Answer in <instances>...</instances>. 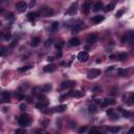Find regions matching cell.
<instances>
[{"instance_id": "obj_25", "label": "cell", "mask_w": 134, "mask_h": 134, "mask_svg": "<svg viewBox=\"0 0 134 134\" xmlns=\"http://www.w3.org/2000/svg\"><path fill=\"white\" fill-rule=\"evenodd\" d=\"M113 9H114V3H110V4H108V5H106V7H105L104 11L106 12V13H108V12L112 11Z\"/></svg>"}, {"instance_id": "obj_43", "label": "cell", "mask_w": 134, "mask_h": 134, "mask_svg": "<svg viewBox=\"0 0 134 134\" xmlns=\"http://www.w3.org/2000/svg\"><path fill=\"white\" fill-rule=\"evenodd\" d=\"M129 133H130V134H132V133H134V127H133V128H131V129L129 130Z\"/></svg>"}, {"instance_id": "obj_28", "label": "cell", "mask_w": 134, "mask_h": 134, "mask_svg": "<svg viewBox=\"0 0 134 134\" xmlns=\"http://www.w3.org/2000/svg\"><path fill=\"white\" fill-rule=\"evenodd\" d=\"M50 90H51V86L49 84H46V85H44L42 87V91L43 92H47V91H50Z\"/></svg>"}, {"instance_id": "obj_22", "label": "cell", "mask_w": 134, "mask_h": 134, "mask_svg": "<svg viewBox=\"0 0 134 134\" xmlns=\"http://www.w3.org/2000/svg\"><path fill=\"white\" fill-rule=\"evenodd\" d=\"M109 104H114V100H108V98H106V100H103L101 106L105 107V106H107V105H109Z\"/></svg>"}, {"instance_id": "obj_29", "label": "cell", "mask_w": 134, "mask_h": 134, "mask_svg": "<svg viewBox=\"0 0 134 134\" xmlns=\"http://www.w3.org/2000/svg\"><path fill=\"white\" fill-rule=\"evenodd\" d=\"M117 72H118V74L120 75V77H126V74H127V70H126V69H121V68L118 69Z\"/></svg>"}, {"instance_id": "obj_5", "label": "cell", "mask_w": 134, "mask_h": 134, "mask_svg": "<svg viewBox=\"0 0 134 134\" xmlns=\"http://www.w3.org/2000/svg\"><path fill=\"white\" fill-rule=\"evenodd\" d=\"M78 60L80 62H87L89 60V55H88V52H86V51H81L79 52V55H78Z\"/></svg>"}, {"instance_id": "obj_40", "label": "cell", "mask_w": 134, "mask_h": 134, "mask_svg": "<svg viewBox=\"0 0 134 134\" xmlns=\"http://www.w3.org/2000/svg\"><path fill=\"white\" fill-rule=\"evenodd\" d=\"M113 113H114V112H113V110H112V109H108V110H107V114H108L109 116H111Z\"/></svg>"}, {"instance_id": "obj_34", "label": "cell", "mask_w": 134, "mask_h": 134, "mask_svg": "<svg viewBox=\"0 0 134 134\" xmlns=\"http://www.w3.org/2000/svg\"><path fill=\"white\" fill-rule=\"evenodd\" d=\"M64 45V43H63V41H61L60 43H58V44H56V48L57 49H59V50H61V48H62V46Z\"/></svg>"}, {"instance_id": "obj_41", "label": "cell", "mask_w": 134, "mask_h": 134, "mask_svg": "<svg viewBox=\"0 0 134 134\" xmlns=\"http://www.w3.org/2000/svg\"><path fill=\"white\" fill-rule=\"evenodd\" d=\"M19 108H20V110H25L26 109V105L25 104H21L19 106Z\"/></svg>"}, {"instance_id": "obj_3", "label": "cell", "mask_w": 134, "mask_h": 134, "mask_svg": "<svg viewBox=\"0 0 134 134\" xmlns=\"http://www.w3.org/2000/svg\"><path fill=\"white\" fill-rule=\"evenodd\" d=\"M66 109H67V106H66V105H60V106H58V107H55V108H52L51 110H48V111H44V112H45V113L63 112V111H65Z\"/></svg>"}, {"instance_id": "obj_19", "label": "cell", "mask_w": 134, "mask_h": 134, "mask_svg": "<svg viewBox=\"0 0 134 134\" xmlns=\"http://www.w3.org/2000/svg\"><path fill=\"white\" fill-rule=\"evenodd\" d=\"M40 42H41L40 38L36 37V38H34V39H33V41H32V43H31V45L33 46V47H37V46L40 44Z\"/></svg>"}, {"instance_id": "obj_7", "label": "cell", "mask_w": 134, "mask_h": 134, "mask_svg": "<svg viewBox=\"0 0 134 134\" xmlns=\"http://www.w3.org/2000/svg\"><path fill=\"white\" fill-rule=\"evenodd\" d=\"M16 9H17V11H18L19 13H23V12L26 11L27 4H26L24 1H19L18 3L16 4Z\"/></svg>"}, {"instance_id": "obj_37", "label": "cell", "mask_w": 134, "mask_h": 134, "mask_svg": "<svg viewBox=\"0 0 134 134\" xmlns=\"http://www.w3.org/2000/svg\"><path fill=\"white\" fill-rule=\"evenodd\" d=\"M51 42H52V41H51V40H50V39H48V40H46V42L44 43V46H45V47H48V46H49V45H51Z\"/></svg>"}, {"instance_id": "obj_27", "label": "cell", "mask_w": 134, "mask_h": 134, "mask_svg": "<svg viewBox=\"0 0 134 134\" xmlns=\"http://www.w3.org/2000/svg\"><path fill=\"white\" fill-rule=\"evenodd\" d=\"M31 68H32L31 65H28V66H23V67H20V68L18 69V71H19V72H24V71H27L28 69H31Z\"/></svg>"}, {"instance_id": "obj_17", "label": "cell", "mask_w": 134, "mask_h": 134, "mask_svg": "<svg viewBox=\"0 0 134 134\" xmlns=\"http://www.w3.org/2000/svg\"><path fill=\"white\" fill-rule=\"evenodd\" d=\"M128 58V55L126 54V52H120V54H118V55H116V59H117L118 61H124V60H126Z\"/></svg>"}, {"instance_id": "obj_30", "label": "cell", "mask_w": 134, "mask_h": 134, "mask_svg": "<svg viewBox=\"0 0 134 134\" xmlns=\"http://www.w3.org/2000/svg\"><path fill=\"white\" fill-rule=\"evenodd\" d=\"M119 110H120V111L121 112H123V115L125 116V117H131V116H132V113H130V112H128V111H123V110H121V108H118Z\"/></svg>"}, {"instance_id": "obj_10", "label": "cell", "mask_w": 134, "mask_h": 134, "mask_svg": "<svg viewBox=\"0 0 134 134\" xmlns=\"http://www.w3.org/2000/svg\"><path fill=\"white\" fill-rule=\"evenodd\" d=\"M84 94H85V92L80 91V90H75V91H70L69 92V95H71L73 97H77V98H80V97L84 96Z\"/></svg>"}, {"instance_id": "obj_4", "label": "cell", "mask_w": 134, "mask_h": 134, "mask_svg": "<svg viewBox=\"0 0 134 134\" xmlns=\"http://www.w3.org/2000/svg\"><path fill=\"white\" fill-rule=\"evenodd\" d=\"M124 41L127 43H134V31H129L126 34Z\"/></svg>"}, {"instance_id": "obj_33", "label": "cell", "mask_w": 134, "mask_h": 134, "mask_svg": "<svg viewBox=\"0 0 134 134\" xmlns=\"http://www.w3.org/2000/svg\"><path fill=\"white\" fill-rule=\"evenodd\" d=\"M25 100L28 102V103H32L34 101V96L33 95H26L25 96Z\"/></svg>"}, {"instance_id": "obj_38", "label": "cell", "mask_w": 134, "mask_h": 134, "mask_svg": "<svg viewBox=\"0 0 134 134\" xmlns=\"http://www.w3.org/2000/svg\"><path fill=\"white\" fill-rule=\"evenodd\" d=\"M11 37H12L11 33H8V34L4 36V40H7V41H8V40H10V39H11Z\"/></svg>"}, {"instance_id": "obj_18", "label": "cell", "mask_w": 134, "mask_h": 134, "mask_svg": "<svg viewBox=\"0 0 134 134\" xmlns=\"http://www.w3.org/2000/svg\"><path fill=\"white\" fill-rule=\"evenodd\" d=\"M56 69V66L55 65H52V64H50V65H47V66H45L43 70L45 72H52Z\"/></svg>"}, {"instance_id": "obj_32", "label": "cell", "mask_w": 134, "mask_h": 134, "mask_svg": "<svg viewBox=\"0 0 134 134\" xmlns=\"http://www.w3.org/2000/svg\"><path fill=\"white\" fill-rule=\"evenodd\" d=\"M129 101H130V102H127L128 105H133V104H134V92L131 94V96H130V98H129Z\"/></svg>"}, {"instance_id": "obj_26", "label": "cell", "mask_w": 134, "mask_h": 134, "mask_svg": "<svg viewBox=\"0 0 134 134\" xmlns=\"http://www.w3.org/2000/svg\"><path fill=\"white\" fill-rule=\"evenodd\" d=\"M38 98H39V102H40V103H42V104H48V102H47V98H46L44 95L39 94Z\"/></svg>"}, {"instance_id": "obj_23", "label": "cell", "mask_w": 134, "mask_h": 134, "mask_svg": "<svg viewBox=\"0 0 134 134\" xmlns=\"http://www.w3.org/2000/svg\"><path fill=\"white\" fill-rule=\"evenodd\" d=\"M88 109H89V111H90V112H92V113L96 112V111H97V107H96L95 103H94V104H90L89 106H88Z\"/></svg>"}, {"instance_id": "obj_15", "label": "cell", "mask_w": 134, "mask_h": 134, "mask_svg": "<svg viewBox=\"0 0 134 134\" xmlns=\"http://www.w3.org/2000/svg\"><path fill=\"white\" fill-rule=\"evenodd\" d=\"M89 11H90V2L89 1H86L83 4V13L84 14H88Z\"/></svg>"}, {"instance_id": "obj_45", "label": "cell", "mask_w": 134, "mask_h": 134, "mask_svg": "<svg viewBox=\"0 0 134 134\" xmlns=\"http://www.w3.org/2000/svg\"><path fill=\"white\" fill-rule=\"evenodd\" d=\"M47 60H48V61H52V60H54V58H50V57H49Z\"/></svg>"}, {"instance_id": "obj_8", "label": "cell", "mask_w": 134, "mask_h": 134, "mask_svg": "<svg viewBox=\"0 0 134 134\" xmlns=\"http://www.w3.org/2000/svg\"><path fill=\"white\" fill-rule=\"evenodd\" d=\"M75 85V82L74 81H65L61 84V88L62 89H70Z\"/></svg>"}, {"instance_id": "obj_1", "label": "cell", "mask_w": 134, "mask_h": 134, "mask_svg": "<svg viewBox=\"0 0 134 134\" xmlns=\"http://www.w3.org/2000/svg\"><path fill=\"white\" fill-rule=\"evenodd\" d=\"M18 124L20 127L22 128H25L27 127L28 125L31 124V117H30V115L26 114V113H23L20 115V117L18 119Z\"/></svg>"}, {"instance_id": "obj_16", "label": "cell", "mask_w": 134, "mask_h": 134, "mask_svg": "<svg viewBox=\"0 0 134 134\" xmlns=\"http://www.w3.org/2000/svg\"><path fill=\"white\" fill-rule=\"evenodd\" d=\"M101 9H103V2L102 1H96L93 5V11L94 12H98Z\"/></svg>"}, {"instance_id": "obj_14", "label": "cell", "mask_w": 134, "mask_h": 134, "mask_svg": "<svg viewBox=\"0 0 134 134\" xmlns=\"http://www.w3.org/2000/svg\"><path fill=\"white\" fill-rule=\"evenodd\" d=\"M104 16H94V17H92V19H91V21L94 23V24H97V23H101L102 21H104Z\"/></svg>"}, {"instance_id": "obj_36", "label": "cell", "mask_w": 134, "mask_h": 134, "mask_svg": "<svg viewBox=\"0 0 134 134\" xmlns=\"http://www.w3.org/2000/svg\"><path fill=\"white\" fill-rule=\"evenodd\" d=\"M15 133H16V134H19V133H26V130H25V129H17V130L15 131Z\"/></svg>"}, {"instance_id": "obj_20", "label": "cell", "mask_w": 134, "mask_h": 134, "mask_svg": "<svg viewBox=\"0 0 134 134\" xmlns=\"http://www.w3.org/2000/svg\"><path fill=\"white\" fill-rule=\"evenodd\" d=\"M38 16H39L38 13H30V14H27V19L30 21H33V20L36 19Z\"/></svg>"}, {"instance_id": "obj_42", "label": "cell", "mask_w": 134, "mask_h": 134, "mask_svg": "<svg viewBox=\"0 0 134 134\" xmlns=\"http://www.w3.org/2000/svg\"><path fill=\"white\" fill-rule=\"evenodd\" d=\"M90 133L92 134V133H100V131H98V130H95V129H91L90 130Z\"/></svg>"}, {"instance_id": "obj_31", "label": "cell", "mask_w": 134, "mask_h": 134, "mask_svg": "<svg viewBox=\"0 0 134 134\" xmlns=\"http://www.w3.org/2000/svg\"><path fill=\"white\" fill-rule=\"evenodd\" d=\"M58 26H59V23H58V22H54V23H52V25H51L52 32H56L57 28H58Z\"/></svg>"}, {"instance_id": "obj_9", "label": "cell", "mask_w": 134, "mask_h": 134, "mask_svg": "<svg viewBox=\"0 0 134 134\" xmlns=\"http://www.w3.org/2000/svg\"><path fill=\"white\" fill-rule=\"evenodd\" d=\"M41 14L42 16H44V17H50L52 14H54V11H52L51 9H49V8H44V9H42L41 10Z\"/></svg>"}, {"instance_id": "obj_6", "label": "cell", "mask_w": 134, "mask_h": 134, "mask_svg": "<svg viewBox=\"0 0 134 134\" xmlns=\"http://www.w3.org/2000/svg\"><path fill=\"white\" fill-rule=\"evenodd\" d=\"M77 11H78V3H72L70 5V8H69L66 12V15H69V16H73L77 14Z\"/></svg>"}, {"instance_id": "obj_24", "label": "cell", "mask_w": 134, "mask_h": 134, "mask_svg": "<svg viewBox=\"0 0 134 134\" xmlns=\"http://www.w3.org/2000/svg\"><path fill=\"white\" fill-rule=\"evenodd\" d=\"M82 27H83V25L82 24H74L73 26H72V33H77V32H79V31H81L82 30Z\"/></svg>"}, {"instance_id": "obj_11", "label": "cell", "mask_w": 134, "mask_h": 134, "mask_svg": "<svg viewBox=\"0 0 134 134\" xmlns=\"http://www.w3.org/2000/svg\"><path fill=\"white\" fill-rule=\"evenodd\" d=\"M96 40H97V35L96 34H91V35H89V36L87 37L86 41L88 43H90V44H92V43H95Z\"/></svg>"}, {"instance_id": "obj_46", "label": "cell", "mask_w": 134, "mask_h": 134, "mask_svg": "<svg viewBox=\"0 0 134 134\" xmlns=\"http://www.w3.org/2000/svg\"><path fill=\"white\" fill-rule=\"evenodd\" d=\"M131 51H132V55L134 56V46H133V47H132V50H131Z\"/></svg>"}, {"instance_id": "obj_13", "label": "cell", "mask_w": 134, "mask_h": 134, "mask_svg": "<svg viewBox=\"0 0 134 134\" xmlns=\"http://www.w3.org/2000/svg\"><path fill=\"white\" fill-rule=\"evenodd\" d=\"M68 44L70 45V46H79L81 44V41H80V39L79 38H71L70 40H69V42Z\"/></svg>"}, {"instance_id": "obj_12", "label": "cell", "mask_w": 134, "mask_h": 134, "mask_svg": "<svg viewBox=\"0 0 134 134\" xmlns=\"http://www.w3.org/2000/svg\"><path fill=\"white\" fill-rule=\"evenodd\" d=\"M10 97H11L10 92H8V91H2L1 92V101L3 103H8L10 101Z\"/></svg>"}, {"instance_id": "obj_21", "label": "cell", "mask_w": 134, "mask_h": 134, "mask_svg": "<svg viewBox=\"0 0 134 134\" xmlns=\"http://www.w3.org/2000/svg\"><path fill=\"white\" fill-rule=\"evenodd\" d=\"M106 130L111 133H117V132H119L120 129L118 127H109V128H106Z\"/></svg>"}, {"instance_id": "obj_44", "label": "cell", "mask_w": 134, "mask_h": 134, "mask_svg": "<svg viewBox=\"0 0 134 134\" xmlns=\"http://www.w3.org/2000/svg\"><path fill=\"white\" fill-rule=\"evenodd\" d=\"M4 52H5V48H4V47H2V50H1V56H3V55H4Z\"/></svg>"}, {"instance_id": "obj_2", "label": "cell", "mask_w": 134, "mask_h": 134, "mask_svg": "<svg viewBox=\"0 0 134 134\" xmlns=\"http://www.w3.org/2000/svg\"><path fill=\"white\" fill-rule=\"evenodd\" d=\"M98 75H101V70L97 68H93L91 69V70L88 71V73H87V77H88V79H95L97 78Z\"/></svg>"}, {"instance_id": "obj_39", "label": "cell", "mask_w": 134, "mask_h": 134, "mask_svg": "<svg viewBox=\"0 0 134 134\" xmlns=\"http://www.w3.org/2000/svg\"><path fill=\"white\" fill-rule=\"evenodd\" d=\"M86 131H87V127H83V128H81V129L79 130L80 133H84V132H86Z\"/></svg>"}, {"instance_id": "obj_35", "label": "cell", "mask_w": 134, "mask_h": 134, "mask_svg": "<svg viewBox=\"0 0 134 134\" xmlns=\"http://www.w3.org/2000/svg\"><path fill=\"white\" fill-rule=\"evenodd\" d=\"M124 12H125L124 10H120V11H118L117 13H116V15H115V16L117 17V18H120V17H121V15L124 14Z\"/></svg>"}]
</instances>
